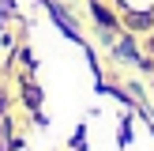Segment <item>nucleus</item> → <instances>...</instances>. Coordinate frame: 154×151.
<instances>
[{
    "mask_svg": "<svg viewBox=\"0 0 154 151\" xmlns=\"http://www.w3.org/2000/svg\"><path fill=\"white\" fill-rule=\"evenodd\" d=\"M94 15H98V23H102V27H109V23H113L109 11H105V8H98V4H94Z\"/></svg>",
    "mask_w": 154,
    "mask_h": 151,
    "instance_id": "1",
    "label": "nucleus"
}]
</instances>
